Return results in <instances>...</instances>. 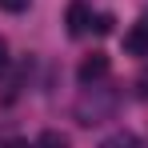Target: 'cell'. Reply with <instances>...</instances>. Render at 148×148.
I'll list each match as a JSON object with an SVG mask.
<instances>
[{"instance_id": "cell-1", "label": "cell", "mask_w": 148, "mask_h": 148, "mask_svg": "<svg viewBox=\"0 0 148 148\" xmlns=\"http://www.w3.org/2000/svg\"><path fill=\"white\" fill-rule=\"evenodd\" d=\"M116 104H120V96L112 92V88H96V84H84V96L76 100L72 116L76 124H84V128H92V124H104L112 112H116Z\"/></svg>"}, {"instance_id": "cell-2", "label": "cell", "mask_w": 148, "mask_h": 148, "mask_svg": "<svg viewBox=\"0 0 148 148\" xmlns=\"http://www.w3.org/2000/svg\"><path fill=\"white\" fill-rule=\"evenodd\" d=\"M64 24H68V36H76V40L92 28V8H88V0H68Z\"/></svg>"}, {"instance_id": "cell-3", "label": "cell", "mask_w": 148, "mask_h": 148, "mask_svg": "<svg viewBox=\"0 0 148 148\" xmlns=\"http://www.w3.org/2000/svg\"><path fill=\"white\" fill-rule=\"evenodd\" d=\"M108 68H112V60H108L104 52H92V56H84V60H80L76 80H80V84H100V80L108 76Z\"/></svg>"}, {"instance_id": "cell-4", "label": "cell", "mask_w": 148, "mask_h": 148, "mask_svg": "<svg viewBox=\"0 0 148 148\" xmlns=\"http://www.w3.org/2000/svg\"><path fill=\"white\" fill-rule=\"evenodd\" d=\"M124 52L128 56H148V16L124 32Z\"/></svg>"}, {"instance_id": "cell-5", "label": "cell", "mask_w": 148, "mask_h": 148, "mask_svg": "<svg viewBox=\"0 0 148 148\" xmlns=\"http://www.w3.org/2000/svg\"><path fill=\"white\" fill-rule=\"evenodd\" d=\"M100 148H140V136H136V132H128V128H120V132L104 136Z\"/></svg>"}, {"instance_id": "cell-6", "label": "cell", "mask_w": 148, "mask_h": 148, "mask_svg": "<svg viewBox=\"0 0 148 148\" xmlns=\"http://www.w3.org/2000/svg\"><path fill=\"white\" fill-rule=\"evenodd\" d=\"M36 148H72V144H68V136H64V132L44 128V132H40V140H36Z\"/></svg>"}, {"instance_id": "cell-7", "label": "cell", "mask_w": 148, "mask_h": 148, "mask_svg": "<svg viewBox=\"0 0 148 148\" xmlns=\"http://www.w3.org/2000/svg\"><path fill=\"white\" fill-rule=\"evenodd\" d=\"M112 24H116V20H112L108 12H104V16H92V28H96L100 36H108V32H112Z\"/></svg>"}, {"instance_id": "cell-8", "label": "cell", "mask_w": 148, "mask_h": 148, "mask_svg": "<svg viewBox=\"0 0 148 148\" xmlns=\"http://www.w3.org/2000/svg\"><path fill=\"white\" fill-rule=\"evenodd\" d=\"M132 88H136V96H140V100H148V68H140V76L132 80Z\"/></svg>"}, {"instance_id": "cell-9", "label": "cell", "mask_w": 148, "mask_h": 148, "mask_svg": "<svg viewBox=\"0 0 148 148\" xmlns=\"http://www.w3.org/2000/svg\"><path fill=\"white\" fill-rule=\"evenodd\" d=\"M28 4H32V0H0V8L12 12V16H16V12H28Z\"/></svg>"}, {"instance_id": "cell-10", "label": "cell", "mask_w": 148, "mask_h": 148, "mask_svg": "<svg viewBox=\"0 0 148 148\" xmlns=\"http://www.w3.org/2000/svg\"><path fill=\"white\" fill-rule=\"evenodd\" d=\"M0 148H32V144H28L24 136H12V140H4V144H0Z\"/></svg>"}, {"instance_id": "cell-11", "label": "cell", "mask_w": 148, "mask_h": 148, "mask_svg": "<svg viewBox=\"0 0 148 148\" xmlns=\"http://www.w3.org/2000/svg\"><path fill=\"white\" fill-rule=\"evenodd\" d=\"M4 68H8V40L0 36V72H4Z\"/></svg>"}]
</instances>
